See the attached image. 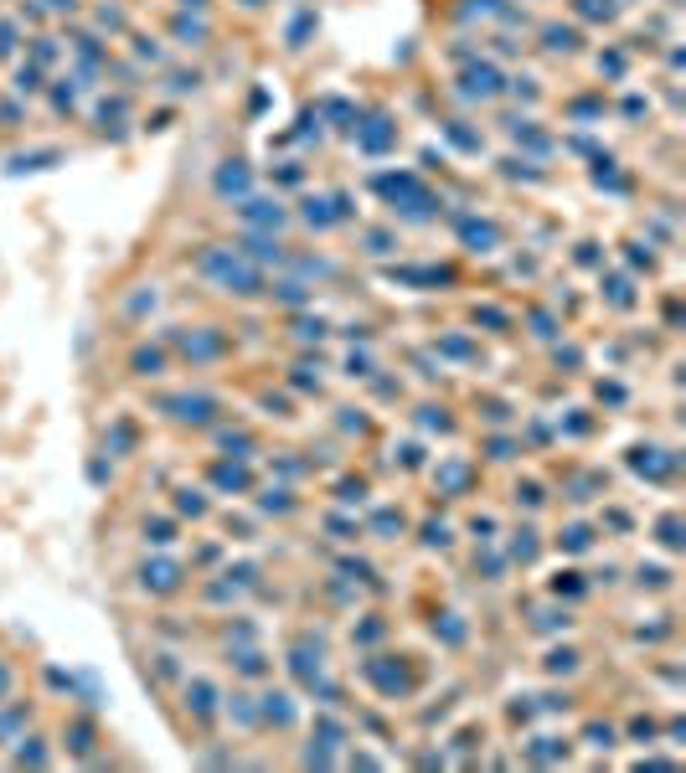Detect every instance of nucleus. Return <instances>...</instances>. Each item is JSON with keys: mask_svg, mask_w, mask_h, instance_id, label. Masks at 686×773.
I'll use <instances>...</instances> for the list:
<instances>
[{"mask_svg": "<svg viewBox=\"0 0 686 773\" xmlns=\"http://www.w3.org/2000/svg\"><path fill=\"white\" fill-rule=\"evenodd\" d=\"M202 268H207L212 278H222L227 289H238V294H253V289H258V273H253L243 258H233L227 248H212V253L202 258Z\"/></svg>", "mask_w": 686, "mask_h": 773, "instance_id": "obj_1", "label": "nucleus"}, {"mask_svg": "<svg viewBox=\"0 0 686 773\" xmlns=\"http://www.w3.org/2000/svg\"><path fill=\"white\" fill-rule=\"evenodd\" d=\"M145 588H176V567H166V562H155V567H145Z\"/></svg>", "mask_w": 686, "mask_h": 773, "instance_id": "obj_2", "label": "nucleus"}, {"mask_svg": "<svg viewBox=\"0 0 686 773\" xmlns=\"http://www.w3.org/2000/svg\"><path fill=\"white\" fill-rule=\"evenodd\" d=\"M243 186H248V171H243V166H233V171L217 175V191H243Z\"/></svg>", "mask_w": 686, "mask_h": 773, "instance_id": "obj_3", "label": "nucleus"}, {"mask_svg": "<svg viewBox=\"0 0 686 773\" xmlns=\"http://www.w3.org/2000/svg\"><path fill=\"white\" fill-rule=\"evenodd\" d=\"M470 93H496V73H490V68H475V73H470Z\"/></svg>", "mask_w": 686, "mask_h": 773, "instance_id": "obj_4", "label": "nucleus"}]
</instances>
